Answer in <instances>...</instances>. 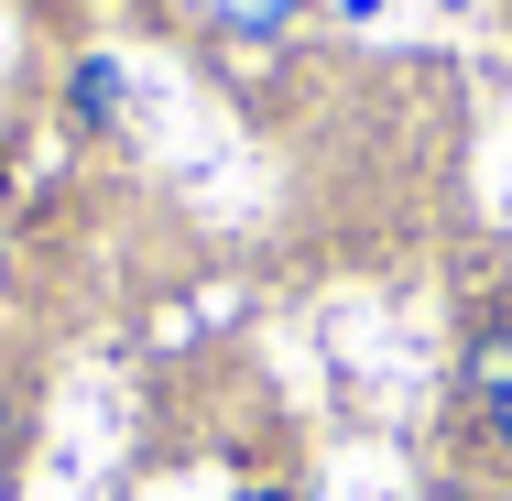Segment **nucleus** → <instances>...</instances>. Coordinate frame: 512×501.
<instances>
[{
	"label": "nucleus",
	"mask_w": 512,
	"mask_h": 501,
	"mask_svg": "<svg viewBox=\"0 0 512 501\" xmlns=\"http://www.w3.org/2000/svg\"><path fill=\"white\" fill-rule=\"evenodd\" d=\"M33 447H44V371L22 349H0V501H22Z\"/></svg>",
	"instance_id": "1"
},
{
	"label": "nucleus",
	"mask_w": 512,
	"mask_h": 501,
	"mask_svg": "<svg viewBox=\"0 0 512 501\" xmlns=\"http://www.w3.org/2000/svg\"><path fill=\"white\" fill-rule=\"evenodd\" d=\"M469 436H480V447H491V469H502V480H512V393L491 403V414H469Z\"/></svg>",
	"instance_id": "5"
},
{
	"label": "nucleus",
	"mask_w": 512,
	"mask_h": 501,
	"mask_svg": "<svg viewBox=\"0 0 512 501\" xmlns=\"http://www.w3.org/2000/svg\"><path fill=\"white\" fill-rule=\"evenodd\" d=\"M414 501H491V491H469V480H425Z\"/></svg>",
	"instance_id": "6"
},
{
	"label": "nucleus",
	"mask_w": 512,
	"mask_h": 501,
	"mask_svg": "<svg viewBox=\"0 0 512 501\" xmlns=\"http://www.w3.org/2000/svg\"><path fill=\"white\" fill-rule=\"evenodd\" d=\"M66 109H77L88 131H120V66L88 55V66H77V88H66Z\"/></svg>",
	"instance_id": "4"
},
{
	"label": "nucleus",
	"mask_w": 512,
	"mask_h": 501,
	"mask_svg": "<svg viewBox=\"0 0 512 501\" xmlns=\"http://www.w3.org/2000/svg\"><path fill=\"white\" fill-rule=\"evenodd\" d=\"M512 393V316H469L458 327V414H491Z\"/></svg>",
	"instance_id": "3"
},
{
	"label": "nucleus",
	"mask_w": 512,
	"mask_h": 501,
	"mask_svg": "<svg viewBox=\"0 0 512 501\" xmlns=\"http://www.w3.org/2000/svg\"><path fill=\"white\" fill-rule=\"evenodd\" d=\"M306 11L316 0H186V22H197L207 44H295Z\"/></svg>",
	"instance_id": "2"
},
{
	"label": "nucleus",
	"mask_w": 512,
	"mask_h": 501,
	"mask_svg": "<svg viewBox=\"0 0 512 501\" xmlns=\"http://www.w3.org/2000/svg\"><path fill=\"white\" fill-rule=\"evenodd\" d=\"M229 501H306L295 480H251V491H229Z\"/></svg>",
	"instance_id": "7"
}]
</instances>
